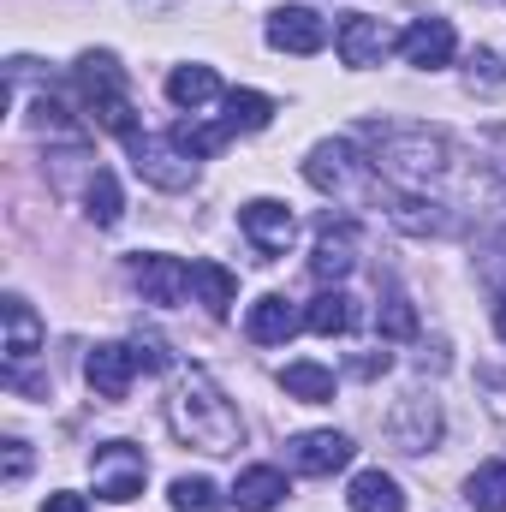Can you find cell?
Listing matches in <instances>:
<instances>
[{
	"instance_id": "6da1fadb",
	"label": "cell",
	"mask_w": 506,
	"mask_h": 512,
	"mask_svg": "<svg viewBox=\"0 0 506 512\" xmlns=\"http://www.w3.org/2000/svg\"><path fill=\"white\" fill-rule=\"evenodd\" d=\"M167 429L197 447V453H239L245 447V417L239 405L209 382L203 370H185L167 393Z\"/></svg>"
},
{
	"instance_id": "7a4b0ae2",
	"label": "cell",
	"mask_w": 506,
	"mask_h": 512,
	"mask_svg": "<svg viewBox=\"0 0 506 512\" xmlns=\"http://www.w3.org/2000/svg\"><path fill=\"white\" fill-rule=\"evenodd\" d=\"M358 137L376 149L381 173L399 179H441L453 167V143L429 126H358Z\"/></svg>"
},
{
	"instance_id": "3957f363",
	"label": "cell",
	"mask_w": 506,
	"mask_h": 512,
	"mask_svg": "<svg viewBox=\"0 0 506 512\" xmlns=\"http://www.w3.org/2000/svg\"><path fill=\"white\" fill-rule=\"evenodd\" d=\"M72 84L84 96V108L96 114V126L114 131V137H137V108H131V90H126V66L102 48V54H84L72 66Z\"/></svg>"
},
{
	"instance_id": "277c9868",
	"label": "cell",
	"mask_w": 506,
	"mask_h": 512,
	"mask_svg": "<svg viewBox=\"0 0 506 512\" xmlns=\"http://www.w3.org/2000/svg\"><path fill=\"white\" fill-rule=\"evenodd\" d=\"M304 179L316 185V191H328V197H340V203H376L387 197V185H381V167L376 161H364L352 143H316L310 149V161H304Z\"/></svg>"
},
{
	"instance_id": "5b68a950",
	"label": "cell",
	"mask_w": 506,
	"mask_h": 512,
	"mask_svg": "<svg viewBox=\"0 0 506 512\" xmlns=\"http://www.w3.org/2000/svg\"><path fill=\"white\" fill-rule=\"evenodd\" d=\"M90 477H96V495H102V501L126 507V501L143 495V483H149V459H143L131 441H102V447L90 453Z\"/></svg>"
},
{
	"instance_id": "8992f818",
	"label": "cell",
	"mask_w": 506,
	"mask_h": 512,
	"mask_svg": "<svg viewBox=\"0 0 506 512\" xmlns=\"http://www.w3.org/2000/svg\"><path fill=\"white\" fill-rule=\"evenodd\" d=\"M126 149H131L137 179L155 185V191H185V185L197 179V161H191L173 137H149V131H137V137H126Z\"/></svg>"
},
{
	"instance_id": "52a82bcc",
	"label": "cell",
	"mask_w": 506,
	"mask_h": 512,
	"mask_svg": "<svg viewBox=\"0 0 506 512\" xmlns=\"http://www.w3.org/2000/svg\"><path fill=\"white\" fill-rule=\"evenodd\" d=\"M239 233L251 239L256 262H280V256L292 251V239H298V221H292V209H286V203L256 197V203L239 209Z\"/></svg>"
},
{
	"instance_id": "ba28073f",
	"label": "cell",
	"mask_w": 506,
	"mask_h": 512,
	"mask_svg": "<svg viewBox=\"0 0 506 512\" xmlns=\"http://www.w3.org/2000/svg\"><path fill=\"white\" fill-rule=\"evenodd\" d=\"M387 441H393L399 453H429V447L441 441V405L423 399V393H405V399L393 405V417H387Z\"/></svg>"
},
{
	"instance_id": "9c48e42d",
	"label": "cell",
	"mask_w": 506,
	"mask_h": 512,
	"mask_svg": "<svg viewBox=\"0 0 506 512\" xmlns=\"http://www.w3.org/2000/svg\"><path fill=\"white\" fill-rule=\"evenodd\" d=\"M352 435H340V429H304V435H292V447H286V459H292V471H304V477H334V471H346L352 465Z\"/></svg>"
},
{
	"instance_id": "30bf717a",
	"label": "cell",
	"mask_w": 506,
	"mask_h": 512,
	"mask_svg": "<svg viewBox=\"0 0 506 512\" xmlns=\"http://www.w3.org/2000/svg\"><path fill=\"white\" fill-rule=\"evenodd\" d=\"M322 42H328V24L316 6H274L268 12V48L304 60V54H322Z\"/></svg>"
},
{
	"instance_id": "8fae6325",
	"label": "cell",
	"mask_w": 506,
	"mask_h": 512,
	"mask_svg": "<svg viewBox=\"0 0 506 512\" xmlns=\"http://www.w3.org/2000/svg\"><path fill=\"white\" fill-rule=\"evenodd\" d=\"M334 48H340V60H346L352 72H370V66H381V60L393 54V30H387L381 18H370V12H352V18L340 24Z\"/></svg>"
},
{
	"instance_id": "7c38bea8",
	"label": "cell",
	"mask_w": 506,
	"mask_h": 512,
	"mask_svg": "<svg viewBox=\"0 0 506 512\" xmlns=\"http://www.w3.org/2000/svg\"><path fill=\"white\" fill-rule=\"evenodd\" d=\"M352 262H358V227H352V221H334V215H322V227H316V256H310V274L328 286V280H346V274H352Z\"/></svg>"
},
{
	"instance_id": "4fadbf2b",
	"label": "cell",
	"mask_w": 506,
	"mask_h": 512,
	"mask_svg": "<svg viewBox=\"0 0 506 512\" xmlns=\"http://www.w3.org/2000/svg\"><path fill=\"white\" fill-rule=\"evenodd\" d=\"M131 280L149 304H185V292H191V268L179 256H137Z\"/></svg>"
},
{
	"instance_id": "5bb4252c",
	"label": "cell",
	"mask_w": 506,
	"mask_h": 512,
	"mask_svg": "<svg viewBox=\"0 0 506 512\" xmlns=\"http://www.w3.org/2000/svg\"><path fill=\"white\" fill-rule=\"evenodd\" d=\"M453 24L447 18H417V24H405V36H399V54L411 60V66H423V72H435V66H447L453 60Z\"/></svg>"
},
{
	"instance_id": "9a60e30c",
	"label": "cell",
	"mask_w": 506,
	"mask_h": 512,
	"mask_svg": "<svg viewBox=\"0 0 506 512\" xmlns=\"http://www.w3.org/2000/svg\"><path fill=\"white\" fill-rule=\"evenodd\" d=\"M137 370H143V364H137V352H131V346H114V340H108V346H96V352L84 358V376H90V387H96L102 399H126Z\"/></svg>"
},
{
	"instance_id": "2e32d148",
	"label": "cell",
	"mask_w": 506,
	"mask_h": 512,
	"mask_svg": "<svg viewBox=\"0 0 506 512\" xmlns=\"http://www.w3.org/2000/svg\"><path fill=\"white\" fill-rule=\"evenodd\" d=\"M0 316H6V364H12V370H24V364L42 352V322H36V310H30L18 292H6Z\"/></svg>"
},
{
	"instance_id": "e0dca14e",
	"label": "cell",
	"mask_w": 506,
	"mask_h": 512,
	"mask_svg": "<svg viewBox=\"0 0 506 512\" xmlns=\"http://www.w3.org/2000/svg\"><path fill=\"white\" fill-rule=\"evenodd\" d=\"M245 334H251L256 346H286V340L298 334V310H292L280 292H268V298H256V304H251Z\"/></svg>"
},
{
	"instance_id": "ac0fdd59",
	"label": "cell",
	"mask_w": 506,
	"mask_h": 512,
	"mask_svg": "<svg viewBox=\"0 0 506 512\" xmlns=\"http://www.w3.org/2000/svg\"><path fill=\"white\" fill-rule=\"evenodd\" d=\"M280 495H286V471H280V465H251V471H239V483H233V501L245 512H274Z\"/></svg>"
},
{
	"instance_id": "d6986e66",
	"label": "cell",
	"mask_w": 506,
	"mask_h": 512,
	"mask_svg": "<svg viewBox=\"0 0 506 512\" xmlns=\"http://www.w3.org/2000/svg\"><path fill=\"white\" fill-rule=\"evenodd\" d=\"M346 501H352V512H405V489L387 471H358Z\"/></svg>"
},
{
	"instance_id": "ffe728a7",
	"label": "cell",
	"mask_w": 506,
	"mask_h": 512,
	"mask_svg": "<svg viewBox=\"0 0 506 512\" xmlns=\"http://www.w3.org/2000/svg\"><path fill=\"white\" fill-rule=\"evenodd\" d=\"M191 286H197V298H203V310L209 316H227L233 310V298H239V280H233V268H221V262H191Z\"/></svg>"
},
{
	"instance_id": "44dd1931",
	"label": "cell",
	"mask_w": 506,
	"mask_h": 512,
	"mask_svg": "<svg viewBox=\"0 0 506 512\" xmlns=\"http://www.w3.org/2000/svg\"><path fill=\"white\" fill-rule=\"evenodd\" d=\"M167 96L179 108H203V102L221 96V78H215V66H173L167 72Z\"/></svg>"
},
{
	"instance_id": "7402d4cb",
	"label": "cell",
	"mask_w": 506,
	"mask_h": 512,
	"mask_svg": "<svg viewBox=\"0 0 506 512\" xmlns=\"http://www.w3.org/2000/svg\"><path fill=\"white\" fill-rule=\"evenodd\" d=\"M304 328L310 334H322V340H334V334H346L352 328V298L334 286V292H316L310 298V310H304Z\"/></svg>"
},
{
	"instance_id": "603a6c76",
	"label": "cell",
	"mask_w": 506,
	"mask_h": 512,
	"mask_svg": "<svg viewBox=\"0 0 506 512\" xmlns=\"http://www.w3.org/2000/svg\"><path fill=\"white\" fill-rule=\"evenodd\" d=\"M280 387L292 399H304V405H328L334 399V370H322V364H286L280 370Z\"/></svg>"
},
{
	"instance_id": "cb8c5ba5",
	"label": "cell",
	"mask_w": 506,
	"mask_h": 512,
	"mask_svg": "<svg viewBox=\"0 0 506 512\" xmlns=\"http://www.w3.org/2000/svg\"><path fill=\"white\" fill-rule=\"evenodd\" d=\"M84 215L96 221V227H120V215H126V203H120V185H114V173H90V185H84Z\"/></svg>"
},
{
	"instance_id": "d4e9b609",
	"label": "cell",
	"mask_w": 506,
	"mask_h": 512,
	"mask_svg": "<svg viewBox=\"0 0 506 512\" xmlns=\"http://www.w3.org/2000/svg\"><path fill=\"white\" fill-rule=\"evenodd\" d=\"M465 501H471L477 512H506V459H489V465L471 471Z\"/></svg>"
},
{
	"instance_id": "484cf974",
	"label": "cell",
	"mask_w": 506,
	"mask_h": 512,
	"mask_svg": "<svg viewBox=\"0 0 506 512\" xmlns=\"http://www.w3.org/2000/svg\"><path fill=\"white\" fill-rule=\"evenodd\" d=\"M167 137H173L191 161H209V155H221V149L233 143V126H227V120H221V126H191V120H179Z\"/></svg>"
},
{
	"instance_id": "4316f807",
	"label": "cell",
	"mask_w": 506,
	"mask_h": 512,
	"mask_svg": "<svg viewBox=\"0 0 506 512\" xmlns=\"http://www.w3.org/2000/svg\"><path fill=\"white\" fill-rule=\"evenodd\" d=\"M393 227L423 239V233H447L453 221L441 215V203H423V197H393Z\"/></svg>"
},
{
	"instance_id": "83f0119b",
	"label": "cell",
	"mask_w": 506,
	"mask_h": 512,
	"mask_svg": "<svg viewBox=\"0 0 506 512\" xmlns=\"http://www.w3.org/2000/svg\"><path fill=\"white\" fill-rule=\"evenodd\" d=\"M376 328H381V340H411V334H417V310H411V298H405L399 286H387V292H381Z\"/></svg>"
},
{
	"instance_id": "f1b7e54d",
	"label": "cell",
	"mask_w": 506,
	"mask_h": 512,
	"mask_svg": "<svg viewBox=\"0 0 506 512\" xmlns=\"http://www.w3.org/2000/svg\"><path fill=\"white\" fill-rule=\"evenodd\" d=\"M268 120H274V102L262 90H233L227 96V126H233V137L239 131H262Z\"/></svg>"
},
{
	"instance_id": "f546056e",
	"label": "cell",
	"mask_w": 506,
	"mask_h": 512,
	"mask_svg": "<svg viewBox=\"0 0 506 512\" xmlns=\"http://www.w3.org/2000/svg\"><path fill=\"white\" fill-rule=\"evenodd\" d=\"M30 126L48 131V137H60V143H84V126H78V120H72L54 96H42V102H36V120H30Z\"/></svg>"
},
{
	"instance_id": "4dcf8cb0",
	"label": "cell",
	"mask_w": 506,
	"mask_h": 512,
	"mask_svg": "<svg viewBox=\"0 0 506 512\" xmlns=\"http://www.w3.org/2000/svg\"><path fill=\"white\" fill-rule=\"evenodd\" d=\"M173 507L179 512H221V495H215L209 477H179L173 483Z\"/></svg>"
},
{
	"instance_id": "1f68e13d",
	"label": "cell",
	"mask_w": 506,
	"mask_h": 512,
	"mask_svg": "<svg viewBox=\"0 0 506 512\" xmlns=\"http://www.w3.org/2000/svg\"><path fill=\"white\" fill-rule=\"evenodd\" d=\"M501 84H506L501 60H495L489 48H477V54H471V90H501Z\"/></svg>"
},
{
	"instance_id": "d6a6232c",
	"label": "cell",
	"mask_w": 506,
	"mask_h": 512,
	"mask_svg": "<svg viewBox=\"0 0 506 512\" xmlns=\"http://www.w3.org/2000/svg\"><path fill=\"white\" fill-rule=\"evenodd\" d=\"M131 352H137V364H143V370H167V364H173V358H167V346H161L155 334H137V346H131Z\"/></svg>"
},
{
	"instance_id": "836d02e7",
	"label": "cell",
	"mask_w": 506,
	"mask_h": 512,
	"mask_svg": "<svg viewBox=\"0 0 506 512\" xmlns=\"http://www.w3.org/2000/svg\"><path fill=\"white\" fill-rule=\"evenodd\" d=\"M24 471H30V447L12 435V441H6V483H24Z\"/></svg>"
},
{
	"instance_id": "e575fe53",
	"label": "cell",
	"mask_w": 506,
	"mask_h": 512,
	"mask_svg": "<svg viewBox=\"0 0 506 512\" xmlns=\"http://www.w3.org/2000/svg\"><path fill=\"white\" fill-rule=\"evenodd\" d=\"M42 512H90V507H84V495L60 489V495H48V501H42Z\"/></svg>"
},
{
	"instance_id": "d590c367",
	"label": "cell",
	"mask_w": 506,
	"mask_h": 512,
	"mask_svg": "<svg viewBox=\"0 0 506 512\" xmlns=\"http://www.w3.org/2000/svg\"><path fill=\"white\" fill-rule=\"evenodd\" d=\"M495 328H501V340H506V292H495Z\"/></svg>"
}]
</instances>
